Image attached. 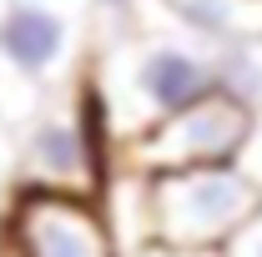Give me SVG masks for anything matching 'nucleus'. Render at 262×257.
<instances>
[{
	"mask_svg": "<svg viewBox=\"0 0 262 257\" xmlns=\"http://www.w3.org/2000/svg\"><path fill=\"white\" fill-rule=\"evenodd\" d=\"M252 116L247 106L232 96L212 91V96L182 106L177 116H166L141 136H131L116 146V161L131 177H157V172H187V166H227L242 157L247 136H252Z\"/></svg>",
	"mask_w": 262,
	"mask_h": 257,
	"instance_id": "obj_5",
	"label": "nucleus"
},
{
	"mask_svg": "<svg viewBox=\"0 0 262 257\" xmlns=\"http://www.w3.org/2000/svg\"><path fill=\"white\" fill-rule=\"evenodd\" d=\"M262 212V187L237 166H187L141 177V247L227 252Z\"/></svg>",
	"mask_w": 262,
	"mask_h": 257,
	"instance_id": "obj_2",
	"label": "nucleus"
},
{
	"mask_svg": "<svg viewBox=\"0 0 262 257\" xmlns=\"http://www.w3.org/2000/svg\"><path fill=\"white\" fill-rule=\"evenodd\" d=\"M227 257H262V212L237 232V242L227 247Z\"/></svg>",
	"mask_w": 262,
	"mask_h": 257,
	"instance_id": "obj_9",
	"label": "nucleus"
},
{
	"mask_svg": "<svg viewBox=\"0 0 262 257\" xmlns=\"http://www.w3.org/2000/svg\"><path fill=\"white\" fill-rule=\"evenodd\" d=\"M86 15L91 0H5L0 66L35 96L76 86L86 71Z\"/></svg>",
	"mask_w": 262,
	"mask_h": 257,
	"instance_id": "obj_4",
	"label": "nucleus"
},
{
	"mask_svg": "<svg viewBox=\"0 0 262 257\" xmlns=\"http://www.w3.org/2000/svg\"><path fill=\"white\" fill-rule=\"evenodd\" d=\"M237 166H242V172H247V177H252V182L262 187V111L252 116V136H247V146H242Z\"/></svg>",
	"mask_w": 262,
	"mask_h": 257,
	"instance_id": "obj_8",
	"label": "nucleus"
},
{
	"mask_svg": "<svg viewBox=\"0 0 262 257\" xmlns=\"http://www.w3.org/2000/svg\"><path fill=\"white\" fill-rule=\"evenodd\" d=\"M126 257H227V252H177V247H136V252H126Z\"/></svg>",
	"mask_w": 262,
	"mask_h": 257,
	"instance_id": "obj_12",
	"label": "nucleus"
},
{
	"mask_svg": "<svg viewBox=\"0 0 262 257\" xmlns=\"http://www.w3.org/2000/svg\"><path fill=\"white\" fill-rule=\"evenodd\" d=\"M5 242L15 257H121L91 197L66 192H15L5 212Z\"/></svg>",
	"mask_w": 262,
	"mask_h": 257,
	"instance_id": "obj_6",
	"label": "nucleus"
},
{
	"mask_svg": "<svg viewBox=\"0 0 262 257\" xmlns=\"http://www.w3.org/2000/svg\"><path fill=\"white\" fill-rule=\"evenodd\" d=\"M141 0H91V15H106V20H136Z\"/></svg>",
	"mask_w": 262,
	"mask_h": 257,
	"instance_id": "obj_10",
	"label": "nucleus"
},
{
	"mask_svg": "<svg viewBox=\"0 0 262 257\" xmlns=\"http://www.w3.org/2000/svg\"><path fill=\"white\" fill-rule=\"evenodd\" d=\"M10 166H15V131L0 121V177H10Z\"/></svg>",
	"mask_w": 262,
	"mask_h": 257,
	"instance_id": "obj_11",
	"label": "nucleus"
},
{
	"mask_svg": "<svg viewBox=\"0 0 262 257\" xmlns=\"http://www.w3.org/2000/svg\"><path fill=\"white\" fill-rule=\"evenodd\" d=\"M101 131L96 101L86 91V76H76V86L51 91L31 106V116L15 126V166H10V187L15 192H66V197H91L96 202L101 182Z\"/></svg>",
	"mask_w": 262,
	"mask_h": 257,
	"instance_id": "obj_3",
	"label": "nucleus"
},
{
	"mask_svg": "<svg viewBox=\"0 0 262 257\" xmlns=\"http://www.w3.org/2000/svg\"><path fill=\"white\" fill-rule=\"evenodd\" d=\"M0 10H5V0H0Z\"/></svg>",
	"mask_w": 262,
	"mask_h": 257,
	"instance_id": "obj_13",
	"label": "nucleus"
},
{
	"mask_svg": "<svg viewBox=\"0 0 262 257\" xmlns=\"http://www.w3.org/2000/svg\"><path fill=\"white\" fill-rule=\"evenodd\" d=\"M202 46H262V0H141Z\"/></svg>",
	"mask_w": 262,
	"mask_h": 257,
	"instance_id": "obj_7",
	"label": "nucleus"
},
{
	"mask_svg": "<svg viewBox=\"0 0 262 257\" xmlns=\"http://www.w3.org/2000/svg\"><path fill=\"white\" fill-rule=\"evenodd\" d=\"M146 15L151 10L141 5L136 10L141 31L116 35L81 71L111 152L121 141H131V136H141L146 126L177 116L182 106H192V101L217 91V46L192 40L187 31L166 26L162 15L151 26Z\"/></svg>",
	"mask_w": 262,
	"mask_h": 257,
	"instance_id": "obj_1",
	"label": "nucleus"
}]
</instances>
